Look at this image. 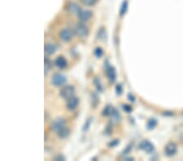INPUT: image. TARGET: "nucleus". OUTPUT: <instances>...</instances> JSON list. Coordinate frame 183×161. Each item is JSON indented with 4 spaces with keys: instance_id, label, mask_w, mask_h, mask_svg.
Here are the masks:
<instances>
[{
    "instance_id": "obj_1",
    "label": "nucleus",
    "mask_w": 183,
    "mask_h": 161,
    "mask_svg": "<svg viewBox=\"0 0 183 161\" xmlns=\"http://www.w3.org/2000/svg\"><path fill=\"white\" fill-rule=\"evenodd\" d=\"M74 94H75V88L73 86H65L60 91V96L66 100L69 99L72 97L74 96Z\"/></svg>"
},
{
    "instance_id": "obj_2",
    "label": "nucleus",
    "mask_w": 183,
    "mask_h": 161,
    "mask_svg": "<svg viewBox=\"0 0 183 161\" xmlns=\"http://www.w3.org/2000/svg\"><path fill=\"white\" fill-rule=\"evenodd\" d=\"M65 127V120L62 117L57 118L55 121L52 122L51 125V129L52 132L58 133V132Z\"/></svg>"
},
{
    "instance_id": "obj_3",
    "label": "nucleus",
    "mask_w": 183,
    "mask_h": 161,
    "mask_svg": "<svg viewBox=\"0 0 183 161\" xmlns=\"http://www.w3.org/2000/svg\"><path fill=\"white\" fill-rule=\"evenodd\" d=\"M66 80H67L66 77L63 74H60V73H55L52 76V78H51V82L55 86H60L65 85Z\"/></svg>"
},
{
    "instance_id": "obj_4",
    "label": "nucleus",
    "mask_w": 183,
    "mask_h": 161,
    "mask_svg": "<svg viewBox=\"0 0 183 161\" xmlns=\"http://www.w3.org/2000/svg\"><path fill=\"white\" fill-rule=\"evenodd\" d=\"M74 32H75L76 35L78 36V37H80V38H85V37H86V36L88 35V33H89V30H88V28H87L86 25L79 24L75 27Z\"/></svg>"
},
{
    "instance_id": "obj_5",
    "label": "nucleus",
    "mask_w": 183,
    "mask_h": 161,
    "mask_svg": "<svg viewBox=\"0 0 183 161\" xmlns=\"http://www.w3.org/2000/svg\"><path fill=\"white\" fill-rule=\"evenodd\" d=\"M77 16L78 19L81 21H87L92 17L93 12L90 10H82V9H81L80 11L78 12Z\"/></svg>"
},
{
    "instance_id": "obj_6",
    "label": "nucleus",
    "mask_w": 183,
    "mask_h": 161,
    "mask_svg": "<svg viewBox=\"0 0 183 161\" xmlns=\"http://www.w3.org/2000/svg\"><path fill=\"white\" fill-rule=\"evenodd\" d=\"M59 38L64 42H69L73 38V32L69 29H64L59 32Z\"/></svg>"
},
{
    "instance_id": "obj_7",
    "label": "nucleus",
    "mask_w": 183,
    "mask_h": 161,
    "mask_svg": "<svg viewBox=\"0 0 183 161\" xmlns=\"http://www.w3.org/2000/svg\"><path fill=\"white\" fill-rule=\"evenodd\" d=\"M79 104V99L77 97L73 96L71 99L67 100V103H66V107L68 108V110L73 111L75 110Z\"/></svg>"
},
{
    "instance_id": "obj_8",
    "label": "nucleus",
    "mask_w": 183,
    "mask_h": 161,
    "mask_svg": "<svg viewBox=\"0 0 183 161\" xmlns=\"http://www.w3.org/2000/svg\"><path fill=\"white\" fill-rule=\"evenodd\" d=\"M164 151H165V154L168 156H173L177 152V146L173 142H169V143H168L165 148H164Z\"/></svg>"
},
{
    "instance_id": "obj_9",
    "label": "nucleus",
    "mask_w": 183,
    "mask_h": 161,
    "mask_svg": "<svg viewBox=\"0 0 183 161\" xmlns=\"http://www.w3.org/2000/svg\"><path fill=\"white\" fill-rule=\"evenodd\" d=\"M139 147L142 150H145L146 152H147V153H151L155 149L153 144L151 142H149V141H143V142H141Z\"/></svg>"
},
{
    "instance_id": "obj_10",
    "label": "nucleus",
    "mask_w": 183,
    "mask_h": 161,
    "mask_svg": "<svg viewBox=\"0 0 183 161\" xmlns=\"http://www.w3.org/2000/svg\"><path fill=\"white\" fill-rule=\"evenodd\" d=\"M55 65L60 69H65V68L67 67L68 61L64 56H59L55 60Z\"/></svg>"
},
{
    "instance_id": "obj_11",
    "label": "nucleus",
    "mask_w": 183,
    "mask_h": 161,
    "mask_svg": "<svg viewBox=\"0 0 183 161\" xmlns=\"http://www.w3.org/2000/svg\"><path fill=\"white\" fill-rule=\"evenodd\" d=\"M107 77H108V80H110L111 82H114L116 78V69L114 67H108L107 68Z\"/></svg>"
},
{
    "instance_id": "obj_12",
    "label": "nucleus",
    "mask_w": 183,
    "mask_h": 161,
    "mask_svg": "<svg viewBox=\"0 0 183 161\" xmlns=\"http://www.w3.org/2000/svg\"><path fill=\"white\" fill-rule=\"evenodd\" d=\"M116 111L115 110V108L111 106V105H108L104 107V109L103 111V115L104 116H110V115H113L115 114Z\"/></svg>"
},
{
    "instance_id": "obj_13",
    "label": "nucleus",
    "mask_w": 183,
    "mask_h": 161,
    "mask_svg": "<svg viewBox=\"0 0 183 161\" xmlns=\"http://www.w3.org/2000/svg\"><path fill=\"white\" fill-rule=\"evenodd\" d=\"M80 10H81V8H79V6L76 3H70L68 6V11H69L70 13L78 14Z\"/></svg>"
},
{
    "instance_id": "obj_14",
    "label": "nucleus",
    "mask_w": 183,
    "mask_h": 161,
    "mask_svg": "<svg viewBox=\"0 0 183 161\" xmlns=\"http://www.w3.org/2000/svg\"><path fill=\"white\" fill-rule=\"evenodd\" d=\"M56 46L53 44V43H48V44H46V46H45V52L46 54H48V55H52V54H54L56 51Z\"/></svg>"
},
{
    "instance_id": "obj_15",
    "label": "nucleus",
    "mask_w": 183,
    "mask_h": 161,
    "mask_svg": "<svg viewBox=\"0 0 183 161\" xmlns=\"http://www.w3.org/2000/svg\"><path fill=\"white\" fill-rule=\"evenodd\" d=\"M58 136L60 138H66L69 136V134H70V129H68V128H66V127H64L62 129H60L58 133Z\"/></svg>"
},
{
    "instance_id": "obj_16",
    "label": "nucleus",
    "mask_w": 183,
    "mask_h": 161,
    "mask_svg": "<svg viewBox=\"0 0 183 161\" xmlns=\"http://www.w3.org/2000/svg\"><path fill=\"white\" fill-rule=\"evenodd\" d=\"M127 10H128V2L127 1H124L123 3L121 4V8H120V16H124L125 14L126 13Z\"/></svg>"
},
{
    "instance_id": "obj_17",
    "label": "nucleus",
    "mask_w": 183,
    "mask_h": 161,
    "mask_svg": "<svg viewBox=\"0 0 183 161\" xmlns=\"http://www.w3.org/2000/svg\"><path fill=\"white\" fill-rule=\"evenodd\" d=\"M94 86H96V88H97V90H99V91H100V92L103 91V87L102 84H101V81H100L99 78H98V77L94 78Z\"/></svg>"
},
{
    "instance_id": "obj_18",
    "label": "nucleus",
    "mask_w": 183,
    "mask_h": 161,
    "mask_svg": "<svg viewBox=\"0 0 183 161\" xmlns=\"http://www.w3.org/2000/svg\"><path fill=\"white\" fill-rule=\"evenodd\" d=\"M94 55L96 56V58H101L103 56V49L101 47H96V48L94 49Z\"/></svg>"
},
{
    "instance_id": "obj_19",
    "label": "nucleus",
    "mask_w": 183,
    "mask_h": 161,
    "mask_svg": "<svg viewBox=\"0 0 183 161\" xmlns=\"http://www.w3.org/2000/svg\"><path fill=\"white\" fill-rule=\"evenodd\" d=\"M81 1L84 5L88 6V7L94 6L96 3V2H97V0H81Z\"/></svg>"
},
{
    "instance_id": "obj_20",
    "label": "nucleus",
    "mask_w": 183,
    "mask_h": 161,
    "mask_svg": "<svg viewBox=\"0 0 183 161\" xmlns=\"http://www.w3.org/2000/svg\"><path fill=\"white\" fill-rule=\"evenodd\" d=\"M156 124H157V122H156V120H155V119H151V120H150V121H148L147 128L149 129H154V128L156 127Z\"/></svg>"
},
{
    "instance_id": "obj_21",
    "label": "nucleus",
    "mask_w": 183,
    "mask_h": 161,
    "mask_svg": "<svg viewBox=\"0 0 183 161\" xmlns=\"http://www.w3.org/2000/svg\"><path fill=\"white\" fill-rule=\"evenodd\" d=\"M116 92L118 95H121V94H122V92H123V88H122V86H121V84H119V85H117V86H116Z\"/></svg>"
},
{
    "instance_id": "obj_22",
    "label": "nucleus",
    "mask_w": 183,
    "mask_h": 161,
    "mask_svg": "<svg viewBox=\"0 0 183 161\" xmlns=\"http://www.w3.org/2000/svg\"><path fill=\"white\" fill-rule=\"evenodd\" d=\"M51 68V63L49 61V59H45V73Z\"/></svg>"
},
{
    "instance_id": "obj_23",
    "label": "nucleus",
    "mask_w": 183,
    "mask_h": 161,
    "mask_svg": "<svg viewBox=\"0 0 183 161\" xmlns=\"http://www.w3.org/2000/svg\"><path fill=\"white\" fill-rule=\"evenodd\" d=\"M123 109H124V111L125 112H132V107H130V106H129V105H123Z\"/></svg>"
},
{
    "instance_id": "obj_24",
    "label": "nucleus",
    "mask_w": 183,
    "mask_h": 161,
    "mask_svg": "<svg viewBox=\"0 0 183 161\" xmlns=\"http://www.w3.org/2000/svg\"><path fill=\"white\" fill-rule=\"evenodd\" d=\"M118 144H119L118 140H114V141H112L111 143H109V147H116V146H117Z\"/></svg>"
},
{
    "instance_id": "obj_25",
    "label": "nucleus",
    "mask_w": 183,
    "mask_h": 161,
    "mask_svg": "<svg viewBox=\"0 0 183 161\" xmlns=\"http://www.w3.org/2000/svg\"><path fill=\"white\" fill-rule=\"evenodd\" d=\"M128 99H129V101H131V102H134L135 98L132 94H128Z\"/></svg>"
},
{
    "instance_id": "obj_26",
    "label": "nucleus",
    "mask_w": 183,
    "mask_h": 161,
    "mask_svg": "<svg viewBox=\"0 0 183 161\" xmlns=\"http://www.w3.org/2000/svg\"><path fill=\"white\" fill-rule=\"evenodd\" d=\"M55 159H56V160H59V159H62V160H65V157H64V156H59L58 157H56V158H55Z\"/></svg>"
}]
</instances>
